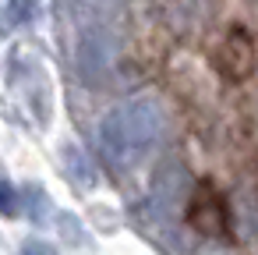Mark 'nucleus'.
<instances>
[{
	"mask_svg": "<svg viewBox=\"0 0 258 255\" xmlns=\"http://www.w3.org/2000/svg\"><path fill=\"white\" fill-rule=\"evenodd\" d=\"M163 128H166V117L156 99H149V96L127 99L99 121V128H96L99 156L113 170H131L156 149V142L163 138Z\"/></svg>",
	"mask_w": 258,
	"mask_h": 255,
	"instance_id": "f257e3e1",
	"label": "nucleus"
},
{
	"mask_svg": "<svg viewBox=\"0 0 258 255\" xmlns=\"http://www.w3.org/2000/svg\"><path fill=\"white\" fill-rule=\"evenodd\" d=\"M117 61V36L110 25H89L75 43V68L89 85H103Z\"/></svg>",
	"mask_w": 258,
	"mask_h": 255,
	"instance_id": "f03ea898",
	"label": "nucleus"
},
{
	"mask_svg": "<svg viewBox=\"0 0 258 255\" xmlns=\"http://www.w3.org/2000/svg\"><path fill=\"white\" fill-rule=\"evenodd\" d=\"M187 223L205 234V237H233V220H230V206L219 195L216 184L202 181L195 184L191 198H187Z\"/></svg>",
	"mask_w": 258,
	"mask_h": 255,
	"instance_id": "7ed1b4c3",
	"label": "nucleus"
},
{
	"mask_svg": "<svg viewBox=\"0 0 258 255\" xmlns=\"http://www.w3.org/2000/svg\"><path fill=\"white\" fill-rule=\"evenodd\" d=\"M254 39L240 29V25H233L226 36H223V43H219V50H216V68H219V75L226 78V82H244V78H251V71H254Z\"/></svg>",
	"mask_w": 258,
	"mask_h": 255,
	"instance_id": "20e7f679",
	"label": "nucleus"
},
{
	"mask_svg": "<svg viewBox=\"0 0 258 255\" xmlns=\"http://www.w3.org/2000/svg\"><path fill=\"white\" fill-rule=\"evenodd\" d=\"M60 160H64V167H68V177L78 184V188H85V191H92L96 188V181H99V174H96V167H92V160L82 152V145H75V142H68L64 149H60Z\"/></svg>",
	"mask_w": 258,
	"mask_h": 255,
	"instance_id": "39448f33",
	"label": "nucleus"
},
{
	"mask_svg": "<svg viewBox=\"0 0 258 255\" xmlns=\"http://www.w3.org/2000/svg\"><path fill=\"white\" fill-rule=\"evenodd\" d=\"M22 206H25V216H29L32 223H46L50 213H53V206H50V198H46V191H43L39 184L22 188Z\"/></svg>",
	"mask_w": 258,
	"mask_h": 255,
	"instance_id": "423d86ee",
	"label": "nucleus"
},
{
	"mask_svg": "<svg viewBox=\"0 0 258 255\" xmlns=\"http://www.w3.org/2000/svg\"><path fill=\"white\" fill-rule=\"evenodd\" d=\"M18 209H22V191L11 181L0 177V213H4V216H18Z\"/></svg>",
	"mask_w": 258,
	"mask_h": 255,
	"instance_id": "0eeeda50",
	"label": "nucleus"
},
{
	"mask_svg": "<svg viewBox=\"0 0 258 255\" xmlns=\"http://www.w3.org/2000/svg\"><path fill=\"white\" fill-rule=\"evenodd\" d=\"M8 15H11L15 25L32 22V18H36V0H11V4H8Z\"/></svg>",
	"mask_w": 258,
	"mask_h": 255,
	"instance_id": "6e6552de",
	"label": "nucleus"
},
{
	"mask_svg": "<svg viewBox=\"0 0 258 255\" xmlns=\"http://www.w3.org/2000/svg\"><path fill=\"white\" fill-rule=\"evenodd\" d=\"M22 255H57V248H53L50 241L32 237V241H25V244H22Z\"/></svg>",
	"mask_w": 258,
	"mask_h": 255,
	"instance_id": "1a4fd4ad",
	"label": "nucleus"
}]
</instances>
